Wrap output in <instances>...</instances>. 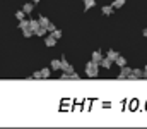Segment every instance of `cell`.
Listing matches in <instances>:
<instances>
[{"mask_svg":"<svg viewBox=\"0 0 147 129\" xmlns=\"http://www.w3.org/2000/svg\"><path fill=\"white\" fill-rule=\"evenodd\" d=\"M98 72H99V64L94 62V60H89L86 64V76L87 78H96Z\"/></svg>","mask_w":147,"mask_h":129,"instance_id":"1","label":"cell"},{"mask_svg":"<svg viewBox=\"0 0 147 129\" xmlns=\"http://www.w3.org/2000/svg\"><path fill=\"white\" fill-rule=\"evenodd\" d=\"M128 79H144V71L142 69H132V74L128 76Z\"/></svg>","mask_w":147,"mask_h":129,"instance_id":"2","label":"cell"},{"mask_svg":"<svg viewBox=\"0 0 147 129\" xmlns=\"http://www.w3.org/2000/svg\"><path fill=\"white\" fill-rule=\"evenodd\" d=\"M130 74H132V69H130V67H127V66H123V67H121V72H120L116 78H118V79H128V76H130Z\"/></svg>","mask_w":147,"mask_h":129,"instance_id":"3","label":"cell"},{"mask_svg":"<svg viewBox=\"0 0 147 129\" xmlns=\"http://www.w3.org/2000/svg\"><path fill=\"white\" fill-rule=\"evenodd\" d=\"M62 71H63V72H69V74L74 72V67L67 62V60H65V57H62Z\"/></svg>","mask_w":147,"mask_h":129,"instance_id":"4","label":"cell"},{"mask_svg":"<svg viewBox=\"0 0 147 129\" xmlns=\"http://www.w3.org/2000/svg\"><path fill=\"white\" fill-rule=\"evenodd\" d=\"M113 62H115V60H111L110 57H103V60L99 62V66H101L103 69H110L111 66H113Z\"/></svg>","mask_w":147,"mask_h":129,"instance_id":"5","label":"cell"},{"mask_svg":"<svg viewBox=\"0 0 147 129\" xmlns=\"http://www.w3.org/2000/svg\"><path fill=\"white\" fill-rule=\"evenodd\" d=\"M22 10H24L26 14H31V12L34 10V2H28V3H24V5H22Z\"/></svg>","mask_w":147,"mask_h":129,"instance_id":"6","label":"cell"},{"mask_svg":"<svg viewBox=\"0 0 147 129\" xmlns=\"http://www.w3.org/2000/svg\"><path fill=\"white\" fill-rule=\"evenodd\" d=\"M91 60H94V62H101L103 60V53L99 52V50H96V52H92V55H91Z\"/></svg>","mask_w":147,"mask_h":129,"instance_id":"7","label":"cell"},{"mask_svg":"<svg viewBox=\"0 0 147 129\" xmlns=\"http://www.w3.org/2000/svg\"><path fill=\"white\" fill-rule=\"evenodd\" d=\"M51 69H53V71H58V69H62V59H60V60L53 59V60H51Z\"/></svg>","mask_w":147,"mask_h":129,"instance_id":"8","label":"cell"},{"mask_svg":"<svg viewBox=\"0 0 147 129\" xmlns=\"http://www.w3.org/2000/svg\"><path fill=\"white\" fill-rule=\"evenodd\" d=\"M113 10H115V7H113V5H105V7L101 9V12H103L105 16H111V14H113Z\"/></svg>","mask_w":147,"mask_h":129,"instance_id":"9","label":"cell"},{"mask_svg":"<svg viewBox=\"0 0 147 129\" xmlns=\"http://www.w3.org/2000/svg\"><path fill=\"white\" fill-rule=\"evenodd\" d=\"M39 26H41V24H39V19H29V28H31L33 31H36Z\"/></svg>","mask_w":147,"mask_h":129,"instance_id":"10","label":"cell"},{"mask_svg":"<svg viewBox=\"0 0 147 129\" xmlns=\"http://www.w3.org/2000/svg\"><path fill=\"white\" fill-rule=\"evenodd\" d=\"M96 5V0H84V10H91Z\"/></svg>","mask_w":147,"mask_h":129,"instance_id":"11","label":"cell"},{"mask_svg":"<svg viewBox=\"0 0 147 129\" xmlns=\"http://www.w3.org/2000/svg\"><path fill=\"white\" fill-rule=\"evenodd\" d=\"M55 43H57V38H53L51 35L45 38V45H46V46H55Z\"/></svg>","mask_w":147,"mask_h":129,"instance_id":"12","label":"cell"},{"mask_svg":"<svg viewBox=\"0 0 147 129\" xmlns=\"http://www.w3.org/2000/svg\"><path fill=\"white\" fill-rule=\"evenodd\" d=\"M46 33H48V28H45V26H39L36 31H34V35H36V36H45Z\"/></svg>","mask_w":147,"mask_h":129,"instance_id":"13","label":"cell"},{"mask_svg":"<svg viewBox=\"0 0 147 129\" xmlns=\"http://www.w3.org/2000/svg\"><path fill=\"white\" fill-rule=\"evenodd\" d=\"M115 64H116V66H120V67H123V66H127V59H125V57H121V55H118V57H116V60H115Z\"/></svg>","mask_w":147,"mask_h":129,"instance_id":"14","label":"cell"},{"mask_svg":"<svg viewBox=\"0 0 147 129\" xmlns=\"http://www.w3.org/2000/svg\"><path fill=\"white\" fill-rule=\"evenodd\" d=\"M50 76H51V69H50V67L41 69V78H43V79H48Z\"/></svg>","mask_w":147,"mask_h":129,"instance_id":"15","label":"cell"},{"mask_svg":"<svg viewBox=\"0 0 147 129\" xmlns=\"http://www.w3.org/2000/svg\"><path fill=\"white\" fill-rule=\"evenodd\" d=\"M38 19H39V24H41V26H45V28H46V26H48V24L51 23V21H50V19L46 17V16H39Z\"/></svg>","mask_w":147,"mask_h":129,"instance_id":"16","label":"cell"},{"mask_svg":"<svg viewBox=\"0 0 147 129\" xmlns=\"http://www.w3.org/2000/svg\"><path fill=\"white\" fill-rule=\"evenodd\" d=\"M29 28V19H22V21H19V29L22 31V29H28Z\"/></svg>","mask_w":147,"mask_h":129,"instance_id":"17","label":"cell"},{"mask_svg":"<svg viewBox=\"0 0 147 129\" xmlns=\"http://www.w3.org/2000/svg\"><path fill=\"white\" fill-rule=\"evenodd\" d=\"M120 53L116 52V50H108V53H106V57H110L111 60H116V57H118Z\"/></svg>","mask_w":147,"mask_h":129,"instance_id":"18","label":"cell"},{"mask_svg":"<svg viewBox=\"0 0 147 129\" xmlns=\"http://www.w3.org/2000/svg\"><path fill=\"white\" fill-rule=\"evenodd\" d=\"M16 19H19V21H22V19H26V12L21 9V10H17L16 12Z\"/></svg>","mask_w":147,"mask_h":129,"instance_id":"19","label":"cell"},{"mask_svg":"<svg viewBox=\"0 0 147 129\" xmlns=\"http://www.w3.org/2000/svg\"><path fill=\"white\" fill-rule=\"evenodd\" d=\"M22 35H24V38H31V36L34 35V31H33L31 28H28V29H22Z\"/></svg>","mask_w":147,"mask_h":129,"instance_id":"20","label":"cell"},{"mask_svg":"<svg viewBox=\"0 0 147 129\" xmlns=\"http://www.w3.org/2000/svg\"><path fill=\"white\" fill-rule=\"evenodd\" d=\"M115 9H120V7H123L125 5V0H113V3H111Z\"/></svg>","mask_w":147,"mask_h":129,"instance_id":"21","label":"cell"},{"mask_svg":"<svg viewBox=\"0 0 147 129\" xmlns=\"http://www.w3.org/2000/svg\"><path fill=\"white\" fill-rule=\"evenodd\" d=\"M50 35H51L53 38H57V40H60V38H62V31H60V29H55V31H51Z\"/></svg>","mask_w":147,"mask_h":129,"instance_id":"22","label":"cell"},{"mask_svg":"<svg viewBox=\"0 0 147 129\" xmlns=\"http://www.w3.org/2000/svg\"><path fill=\"white\" fill-rule=\"evenodd\" d=\"M69 78H70V79H75V81H77V79H80V76H79V74H75V72H70V74H69Z\"/></svg>","mask_w":147,"mask_h":129,"instance_id":"23","label":"cell"},{"mask_svg":"<svg viewBox=\"0 0 147 129\" xmlns=\"http://www.w3.org/2000/svg\"><path fill=\"white\" fill-rule=\"evenodd\" d=\"M46 28H48V33H51V31H55V29H57V28H55V24H53V23H50V24H48V26H46Z\"/></svg>","mask_w":147,"mask_h":129,"instance_id":"24","label":"cell"},{"mask_svg":"<svg viewBox=\"0 0 147 129\" xmlns=\"http://www.w3.org/2000/svg\"><path fill=\"white\" fill-rule=\"evenodd\" d=\"M33 79H41V71H36V72L33 74Z\"/></svg>","mask_w":147,"mask_h":129,"instance_id":"25","label":"cell"},{"mask_svg":"<svg viewBox=\"0 0 147 129\" xmlns=\"http://www.w3.org/2000/svg\"><path fill=\"white\" fill-rule=\"evenodd\" d=\"M142 35H144V36L147 38V28H144V31H142Z\"/></svg>","mask_w":147,"mask_h":129,"instance_id":"26","label":"cell"},{"mask_svg":"<svg viewBox=\"0 0 147 129\" xmlns=\"http://www.w3.org/2000/svg\"><path fill=\"white\" fill-rule=\"evenodd\" d=\"M144 79H147V71H144Z\"/></svg>","mask_w":147,"mask_h":129,"instance_id":"27","label":"cell"},{"mask_svg":"<svg viewBox=\"0 0 147 129\" xmlns=\"http://www.w3.org/2000/svg\"><path fill=\"white\" fill-rule=\"evenodd\" d=\"M31 2H34V3H39V2H41V0H31Z\"/></svg>","mask_w":147,"mask_h":129,"instance_id":"28","label":"cell"},{"mask_svg":"<svg viewBox=\"0 0 147 129\" xmlns=\"http://www.w3.org/2000/svg\"><path fill=\"white\" fill-rule=\"evenodd\" d=\"M146 71H147V67H146Z\"/></svg>","mask_w":147,"mask_h":129,"instance_id":"29","label":"cell"}]
</instances>
